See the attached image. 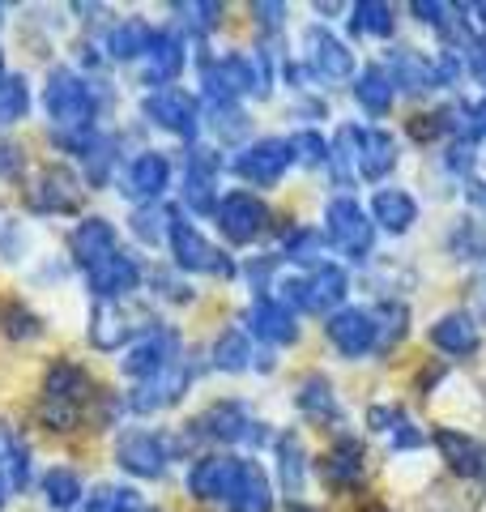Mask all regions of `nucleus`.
Wrapping results in <instances>:
<instances>
[{"instance_id":"21","label":"nucleus","mask_w":486,"mask_h":512,"mask_svg":"<svg viewBox=\"0 0 486 512\" xmlns=\"http://www.w3.org/2000/svg\"><path fill=\"white\" fill-rule=\"evenodd\" d=\"M171 184V163H167V154H158V150H145L137 154L133 163H128L124 171V180H120V192L128 201H158L162 197V188Z\"/></svg>"},{"instance_id":"22","label":"nucleus","mask_w":486,"mask_h":512,"mask_svg":"<svg viewBox=\"0 0 486 512\" xmlns=\"http://www.w3.org/2000/svg\"><path fill=\"white\" fill-rule=\"evenodd\" d=\"M69 252H73V261L90 274V269L99 261H107L111 252H120V235L107 218H81L73 227V235H69Z\"/></svg>"},{"instance_id":"43","label":"nucleus","mask_w":486,"mask_h":512,"mask_svg":"<svg viewBox=\"0 0 486 512\" xmlns=\"http://www.w3.org/2000/svg\"><path fill=\"white\" fill-rule=\"evenodd\" d=\"M448 248H452L457 261H478V256H486V231L478 227V222L461 218L457 227H452V235H448Z\"/></svg>"},{"instance_id":"52","label":"nucleus","mask_w":486,"mask_h":512,"mask_svg":"<svg viewBox=\"0 0 486 512\" xmlns=\"http://www.w3.org/2000/svg\"><path fill=\"white\" fill-rule=\"evenodd\" d=\"M252 13H256V22H261L265 30H278V26H282L286 5H252Z\"/></svg>"},{"instance_id":"39","label":"nucleus","mask_w":486,"mask_h":512,"mask_svg":"<svg viewBox=\"0 0 486 512\" xmlns=\"http://www.w3.org/2000/svg\"><path fill=\"white\" fill-rule=\"evenodd\" d=\"M81 495H86V487H81V478L73 470H64V466H52L43 474V500L52 504L56 512H69Z\"/></svg>"},{"instance_id":"37","label":"nucleus","mask_w":486,"mask_h":512,"mask_svg":"<svg viewBox=\"0 0 486 512\" xmlns=\"http://www.w3.org/2000/svg\"><path fill=\"white\" fill-rule=\"evenodd\" d=\"M350 30L354 35H376V39H388L397 30V18H393V5L384 0H359L350 9Z\"/></svg>"},{"instance_id":"62","label":"nucleus","mask_w":486,"mask_h":512,"mask_svg":"<svg viewBox=\"0 0 486 512\" xmlns=\"http://www.w3.org/2000/svg\"><path fill=\"white\" fill-rule=\"evenodd\" d=\"M141 512H158V508H141Z\"/></svg>"},{"instance_id":"33","label":"nucleus","mask_w":486,"mask_h":512,"mask_svg":"<svg viewBox=\"0 0 486 512\" xmlns=\"http://www.w3.org/2000/svg\"><path fill=\"white\" fill-rule=\"evenodd\" d=\"M393 94H397V86H393V77H388L384 64H367V69L354 77V103L376 120L393 111Z\"/></svg>"},{"instance_id":"18","label":"nucleus","mask_w":486,"mask_h":512,"mask_svg":"<svg viewBox=\"0 0 486 512\" xmlns=\"http://www.w3.org/2000/svg\"><path fill=\"white\" fill-rule=\"evenodd\" d=\"M188 384H192V367L184 359H175L167 372L141 380L133 389V397H128V406H133L137 414H158V410H167V406L180 402V397L188 393Z\"/></svg>"},{"instance_id":"20","label":"nucleus","mask_w":486,"mask_h":512,"mask_svg":"<svg viewBox=\"0 0 486 512\" xmlns=\"http://www.w3.org/2000/svg\"><path fill=\"white\" fill-rule=\"evenodd\" d=\"M248 325L252 333L261 342L269 346H290V342H299V325H295V312L286 308V303L278 295H256L252 299V308H248Z\"/></svg>"},{"instance_id":"51","label":"nucleus","mask_w":486,"mask_h":512,"mask_svg":"<svg viewBox=\"0 0 486 512\" xmlns=\"http://www.w3.org/2000/svg\"><path fill=\"white\" fill-rule=\"evenodd\" d=\"M393 444H397V448H418V444H423V436L414 431V423L397 419V423H393Z\"/></svg>"},{"instance_id":"25","label":"nucleus","mask_w":486,"mask_h":512,"mask_svg":"<svg viewBox=\"0 0 486 512\" xmlns=\"http://www.w3.org/2000/svg\"><path fill=\"white\" fill-rule=\"evenodd\" d=\"M184 69V39L175 30H158V39L150 47V56L141 60V82L154 90H167Z\"/></svg>"},{"instance_id":"31","label":"nucleus","mask_w":486,"mask_h":512,"mask_svg":"<svg viewBox=\"0 0 486 512\" xmlns=\"http://www.w3.org/2000/svg\"><path fill=\"white\" fill-rule=\"evenodd\" d=\"M371 222L393 235H405L418 222V201L405 188H380L376 201H371Z\"/></svg>"},{"instance_id":"4","label":"nucleus","mask_w":486,"mask_h":512,"mask_svg":"<svg viewBox=\"0 0 486 512\" xmlns=\"http://www.w3.org/2000/svg\"><path fill=\"white\" fill-rule=\"evenodd\" d=\"M154 316L137 308V303H128V299H99L90 308V342L99 346V350H120L124 342H133V338H145V333H154Z\"/></svg>"},{"instance_id":"58","label":"nucleus","mask_w":486,"mask_h":512,"mask_svg":"<svg viewBox=\"0 0 486 512\" xmlns=\"http://www.w3.org/2000/svg\"><path fill=\"white\" fill-rule=\"evenodd\" d=\"M478 312L486 316V269H482V278H478Z\"/></svg>"},{"instance_id":"55","label":"nucleus","mask_w":486,"mask_h":512,"mask_svg":"<svg viewBox=\"0 0 486 512\" xmlns=\"http://www.w3.org/2000/svg\"><path fill=\"white\" fill-rule=\"evenodd\" d=\"M474 137H486V99L474 103Z\"/></svg>"},{"instance_id":"3","label":"nucleus","mask_w":486,"mask_h":512,"mask_svg":"<svg viewBox=\"0 0 486 512\" xmlns=\"http://www.w3.org/2000/svg\"><path fill=\"white\" fill-rule=\"evenodd\" d=\"M324 239L346 256V261H367L371 248H376V222L371 214H363V205L354 197H333L324 205Z\"/></svg>"},{"instance_id":"41","label":"nucleus","mask_w":486,"mask_h":512,"mask_svg":"<svg viewBox=\"0 0 486 512\" xmlns=\"http://www.w3.org/2000/svg\"><path fill=\"white\" fill-rule=\"evenodd\" d=\"M171 214H175V210H167V205H158V201L141 205V210L133 214V235L141 239V244H158V239H171Z\"/></svg>"},{"instance_id":"47","label":"nucleus","mask_w":486,"mask_h":512,"mask_svg":"<svg viewBox=\"0 0 486 512\" xmlns=\"http://www.w3.org/2000/svg\"><path fill=\"white\" fill-rule=\"evenodd\" d=\"M286 256H290L295 265H307V269L324 265V261H320V256H324L320 235H316V231H295V235H290V244H286Z\"/></svg>"},{"instance_id":"27","label":"nucleus","mask_w":486,"mask_h":512,"mask_svg":"<svg viewBox=\"0 0 486 512\" xmlns=\"http://www.w3.org/2000/svg\"><path fill=\"white\" fill-rule=\"evenodd\" d=\"M363 466H367L363 444L354 436H337V444L320 461V474H324V483L329 487H354L363 478Z\"/></svg>"},{"instance_id":"44","label":"nucleus","mask_w":486,"mask_h":512,"mask_svg":"<svg viewBox=\"0 0 486 512\" xmlns=\"http://www.w3.org/2000/svg\"><path fill=\"white\" fill-rule=\"evenodd\" d=\"M86 512H141V495L133 487H99L86 500Z\"/></svg>"},{"instance_id":"26","label":"nucleus","mask_w":486,"mask_h":512,"mask_svg":"<svg viewBox=\"0 0 486 512\" xmlns=\"http://www.w3.org/2000/svg\"><path fill=\"white\" fill-rule=\"evenodd\" d=\"M431 440L461 478H478V483H486V444L482 440L465 436V431H448V427H440Z\"/></svg>"},{"instance_id":"32","label":"nucleus","mask_w":486,"mask_h":512,"mask_svg":"<svg viewBox=\"0 0 486 512\" xmlns=\"http://www.w3.org/2000/svg\"><path fill=\"white\" fill-rule=\"evenodd\" d=\"M154 39H158V30L145 18H124L107 30V52H111V60H137L141 64L150 56Z\"/></svg>"},{"instance_id":"15","label":"nucleus","mask_w":486,"mask_h":512,"mask_svg":"<svg viewBox=\"0 0 486 512\" xmlns=\"http://www.w3.org/2000/svg\"><path fill=\"white\" fill-rule=\"evenodd\" d=\"M175 359H180V333L175 329H154V333H145L137 346H128V355L120 359V367H124V376H133L141 384V380H150L158 372H167Z\"/></svg>"},{"instance_id":"35","label":"nucleus","mask_w":486,"mask_h":512,"mask_svg":"<svg viewBox=\"0 0 486 512\" xmlns=\"http://www.w3.org/2000/svg\"><path fill=\"white\" fill-rule=\"evenodd\" d=\"M278 474H282V491L290 495V504H295V495L303 491V478H307V453H303L295 431L278 436Z\"/></svg>"},{"instance_id":"61","label":"nucleus","mask_w":486,"mask_h":512,"mask_svg":"<svg viewBox=\"0 0 486 512\" xmlns=\"http://www.w3.org/2000/svg\"><path fill=\"white\" fill-rule=\"evenodd\" d=\"M0 82H5V52H0Z\"/></svg>"},{"instance_id":"56","label":"nucleus","mask_w":486,"mask_h":512,"mask_svg":"<svg viewBox=\"0 0 486 512\" xmlns=\"http://www.w3.org/2000/svg\"><path fill=\"white\" fill-rule=\"evenodd\" d=\"M9 491H13V483H9V474H5V453H0V508L9 504Z\"/></svg>"},{"instance_id":"46","label":"nucleus","mask_w":486,"mask_h":512,"mask_svg":"<svg viewBox=\"0 0 486 512\" xmlns=\"http://www.w3.org/2000/svg\"><path fill=\"white\" fill-rule=\"evenodd\" d=\"M0 320H5V333H9V338H39V333H43V320L30 312V308H22V303H5Z\"/></svg>"},{"instance_id":"19","label":"nucleus","mask_w":486,"mask_h":512,"mask_svg":"<svg viewBox=\"0 0 486 512\" xmlns=\"http://www.w3.org/2000/svg\"><path fill=\"white\" fill-rule=\"evenodd\" d=\"M137 282H141V261L124 248L111 252L107 261H99L86 274V286L94 299H128V291H137Z\"/></svg>"},{"instance_id":"2","label":"nucleus","mask_w":486,"mask_h":512,"mask_svg":"<svg viewBox=\"0 0 486 512\" xmlns=\"http://www.w3.org/2000/svg\"><path fill=\"white\" fill-rule=\"evenodd\" d=\"M43 107H47V116H52L56 133H90L99 99H94L90 82H81L73 69H52L47 73V86H43Z\"/></svg>"},{"instance_id":"7","label":"nucleus","mask_w":486,"mask_h":512,"mask_svg":"<svg viewBox=\"0 0 486 512\" xmlns=\"http://www.w3.org/2000/svg\"><path fill=\"white\" fill-rule=\"evenodd\" d=\"M141 116L150 120V124H158L162 133L184 137V141H192V137H197V128H201V107H197V99H192L188 90H180V86L150 90V94L141 99Z\"/></svg>"},{"instance_id":"45","label":"nucleus","mask_w":486,"mask_h":512,"mask_svg":"<svg viewBox=\"0 0 486 512\" xmlns=\"http://www.w3.org/2000/svg\"><path fill=\"white\" fill-rule=\"evenodd\" d=\"M290 154H295L299 167H320V163H329V141L316 128H303V133L290 137Z\"/></svg>"},{"instance_id":"11","label":"nucleus","mask_w":486,"mask_h":512,"mask_svg":"<svg viewBox=\"0 0 486 512\" xmlns=\"http://www.w3.org/2000/svg\"><path fill=\"white\" fill-rule=\"evenodd\" d=\"M218 231L231 244H252L269 231V205L252 192H226L218 201Z\"/></svg>"},{"instance_id":"30","label":"nucleus","mask_w":486,"mask_h":512,"mask_svg":"<svg viewBox=\"0 0 486 512\" xmlns=\"http://www.w3.org/2000/svg\"><path fill=\"white\" fill-rule=\"evenodd\" d=\"M431 346L444 350V355H457V359L474 355V350H478V325H474V316H469V312L440 316L431 325Z\"/></svg>"},{"instance_id":"48","label":"nucleus","mask_w":486,"mask_h":512,"mask_svg":"<svg viewBox=\"0 0 486 512\" xmlns=\"http://www.w3.org/2000/svg\"><path fill=\"white\" fill-rule=\"evenodd\" d=\"M175 13H184V22L192 30H214L218 18H222V5H214V0H201V5H175Z\"/></svg>"},{"instance_id":"24","label":"nucleus","mask_w":486,"mask_h":512,"mask_svg":"<svg viewBox=\"0 0 486 512\" xmlns=\"http://www.w3.org/2000/svg\"><path fill=\"white\" fill-rule=\"evenodd\" d=\"M30 205L43 214H73L81 205V184L73 180V171L47 167L35 180V188H30Z\"/></svg>"},{"instance_id":"54","label":"nucleus","mask_w":486,"mask_h":512,"mask_svg":"<svg viewBox=\"0 0 486 512\" xmlns=\"http://www.w3.org/2000/svg\"><path fill=\"white\" fill-rule=\"evenodd\" d=\"M0 171H5V175H18L22 171V150L9 146V141L0 146Z\"/></svg>"},{"instance_id":"23","label":"nucleus","mask_w":486,"mask_h":512,"mask_svg":"<svg viewBox=\"0 0 486 512\" xmlns=\"http://www.w3.org/2000/svg\"><path fill=\"white\" fill-rule=\"evenodd\" d=\"M388 77L405 94H427L440 86V64L414 52V47H388Z\"/></svg>"},{"instance_id":"13","label":"nucleus","mask_w":486,"mask_h":512,"mask_svg":"<svg viewBox=\"0 0 486 512\" xmlns=\"http://www.w3.org/2000/svg\"><path fill=\"white\" fill-rule=\"evenodd\" d=\"M303 56H307V69H312L320 82H346V77L354 73V52L333 35L329 26H307Z\"/></svg>"},{"instance_id":"6","label":"nucleus","mask_w":486,"mask_h":512,"mask_svg":"<svg viewBox=\"0 0 486 512\" xmlns=\"http://www.w3.org/2000/svg\"><path fill=\"white\" fill-rule=\"evenodd\" d=\"M171 256L184 274H214V278L235 274L231 256H226L218 244H209L197 222H188L184 214H171Z\"/></svg>"},{"instance_id":"36","label":"nucleus","mask_w":486,"mask_h":512,"mask_svg":"<svg viewBox=\"0 0 486 512\" xmlns=\"http://www.w3.org/2000/svg\"><path fill=\"white\" fill-rule=\"evenodd\" d=\"M209 359H214V367L218 372H243V367L252 363V342H248V333L243 329H222L218 333V342H214V350H209Z\"/></svg>"},{"instance_id":"40","label":"nucleus","mask_w":486,"mask_h":512,"mask_svg":"<svg viewBox=\"0 0 486 512\" xmlns=\"http://www.w3.org/2000/svg\"><path fill=\"white\" fill-rule=\"evenodd\" d=\"M26 111H30V86L22 73H13L0 82V128L26 120Z\"/></svg>"},{"instance_id":"34","label":"nucleus","mask_w":486,"mask_h":512,"mask_svg":"<svg viewBox=\"0 0 486 512\" xmlns=\"http://www.w3.org/2000/svg\"><path fill=\"white\" fill-rule=\"evenodd\" d=\"M231 512H273V487L256 461H243L235 495H231Z\"/></svg>"},{"instance_id":"8","label":"nucleus","mask_w":486,"mask_h":512,"mask_svg":"<svg viewBox=\"0 0 486 512\" xmlns=\"http://www.w3.org/2000/svg\"><path fill=\"white\" fill-rule=\"evenodd\" d=\"M329 342L337 355L346 359H363V355H376L380 350V320H376V308H342L329 316Z\"/></svg>"},{"instance_id":"57","label":"nucleus","mask_w":486,"mask_h":512,"mask_svg":"<svg viewBox=\"0 0 486 512\" xmlns=\"http://www.w3.org/2000/svg\"><path fill=\"white\" fill-rule=\"evenodd\" d=\"M469 201H474L478 210H486V184H469Z\"/></svg>"},{"instance_id":"12","label":"nucleus","mask_w":486,"mask_h":512,"mask_svg":"<svg viewBox=\"0 0 486 512\" xmlns=\"http://www.w3.org/2000/svg\"><path fill=\"white\" fill-rule=\"evenodd\" d=\"M171 453H175L171 440L158 436V431H124L120 444H116L120 470L137 474V478H162V474H167Z\"/></svg>"},{"instance_id":"42","label":"nucleus","mask_w":486,"mask_h":512,"mask_svg":"<svg viewBox=\"0 0 486 512\" xmlns=\"http://www.w3.org/2000/svg\"><path fill=\"white\" fill-rule=\"evenodd\" d=\"M376 320H380V350H376V355H388V350L405 338V320H410V312H405V303L384 299L376 308Z\"/></svg>"},{"instance_id":"10","label":"nucleus","mask_w":486,"mask_h":512,"mask_svg":"<svg viewBox=\"0 0 486 512\" xmlns=\"http://www.w3.org/2000/svg\"><path fill=\"white\" fill-rule=\"evenodd\" d=\"M295 163V154H290V141L282 137H261L252 141V146H243L235 158H231V171L239 180H248L256 188H273L286 175V167Z\"/></svg>"},{"instance_id":"59","label":"nucleus","mask_w":486,"mask_h":512,"mask_svg":"<svg viewBox=\"0 0 486 512\" xmlns=\"http://www.w3.org/2000/svg\"><path fill=\"white\" fill-rule=\"evenodd\" d=\"M286 512H320V508H312V504H299V500H295V504H290Z\"/></svg>"},{"instance_id":"29","label":"nucleus","mask_w":486,"mask_h":512,"mask_svg":"<svg viewBox=\"0 0 486 512\" xmlns=\"http://www.w3.org/2000/svg\"><path fill=\"white\" fill-rule=\"evenodd\" d=\"M397 167V137L384 128H359V175L363 180H384Z\"/></svg>"},{"instance_id":"16","label":"nucleus","mask_w":486,"mask_h":512,"mask_svg":"<svg viewBox=\"0 0 486 512\" xmlns=\"http://www.w3.org/2000/svg\"><path fill=\"white\" fill-rule=\"evenodd\" d=\"M239 470H243V461L231 457V453H209L201 457L197 466L188 470V491L197 495V500H226L231 504V495H235V483H239Z\"/></svg>"},{"instance_id":"49","label":"nucleus","mask_w":486,"mask_h":512,"mask_svg":"<svg viewBox=\"0 0 486 512\" xmlns=\"http://www.w3.org/2000/svg\"><path fill=\"white\" fill-rule=\"evenodd\" d=\"M214 128H218V137L239 141L243 133H248V116H243L239 107H214Z\"/></svg>"},{"instance_id":"14","label":"nucleus","mask_w":486,"mask_h":512,"mask_svg":"<svg viewBox=\"0 0 486 512\" xmlns=\"http://www.w3.org/2000/svg\"><path fill=\"white\" fill-rule=\"evenodd\" d=\"M197 436L218 440V444H239V440H269L265 423H256L239 402H214L197 423Z\"/></svg>"},{"instance_id":"28","label":"nucleus","mask_w":486,"mask_h":512,"mask_svg":"<svg viewBox=\"0 0 486 512\" xmlns=\"http://www.w3.org/2000/svg\"><path fill=\"white\" fill-rule=\"evenodd\" d=\"M295 406H299L312 423H320V427H329V423L342 419V406H337L333 384H329V376H320V372H312V376H303V380H299Z\"/></svg>"},{"instance_id":"53","label":"nucleus","mask_w":486,"mask_h":512,"mask_svg":"<svg viewBox=\"0 0 486 512\" xmlns=\"http://www.w3.org/2000/svg\"><path fill=\"white\" fill-rule=\"evenodd\" d=\"M469 73L478 77V82H486V39H474V47H469Z\"/></svg>"},{"instance_id":"38","label":"nucleus","mask_w":486,"mask_h":512,"mask_svg":"<svg viewBox=\"0 0 486 512\" xmlns=\"http://www.w3.org/2000/svg\"><path fill=\"white\" fill-rule=\"evenodd\" d=\"M329 171H333V180L337 184H350L354 175H359V128L346 124L342 133L333 137V146H329Z\"/></svg>"},{"instance_id":"50","label":"nucleus","mask_w":486,"mask_h":512,"mask_svg":"<svg viewBox=\"0 0 486 512\" xmlns=\"http://www.w3.org/2000/svg\"><path fill=\"white\" fill-rule=\"evenodd\" d=\"M444 167H448L452 175H469V171H474V141L452 137V141H448V154H444Z\"/></svg>"},{"instance_id":"5","label":"nucleus","mask_w":486,"mask_h":512,"mask_svg":"<svg viewBox=\"0 0 486 512\" xmlns=\"http://www.w3.org/2000/svg\"><path fill=\"white\" fill-rule=\"evenodd\" d=\"M278 299L286 303L290 312L295 308H303V312H329V308H337V303L346 299V291H350V282H346V269L342 265H316V269H307L303 278H282L278 282Z\"/></svg>"},{"instance_id":"17","label":"nucleus","mask_w":486,"mask_h":512,"mask_svg":"<svg viewBox=\"0 0 486 512\" xmlns=\"http://www.w3.org/2000/svg\"><path fill=\"white\" fill-rule=\"evenodd\" d=\"M218 171L222 158L209 146H192L188 150V171H184V201L197 214H218Z\"/></svg>"},{"instance_id":"1","label":"nucleus","mask_w":486,"mask_h":512,"mask_svg":"<svg viewBox=\"0 0 486 512\" xmlns=\"http://www.w3.org/2000/svg\"><path fill=\"white\" fill-rule=\"evenodd\" d=\"M90 402V372L81 363L60 359L52 372L43 376V402H39V419L47 431H73L81 423V410Z\"/></svg>"},{"instance_id":"9","label":"nucleus","mask_w":486,"mask_h":512,"mask_svg":"<svg viewBox=\"0 0 486 512\" xmlns=\"http://www.w3.org/2000/svg\"><path fill=\"white\" fill-rule=\"evenodd\" d=\"M201 82H205V94L214 107H235L239 94H261V77H256V60L248 56H222L214 64L201 69Z\"/></svg>"},{"instance_id":"60","label":"nucleus","mask_w":486,"mask_h":512,"mask_svg":"<svg viewBox=\"0 0 486 512\" xmlns=\"http://www.w3.org/2000/svg\"><path fill=\"white\" fill-rule=\"evenodd\" d=\"M474 13H478V18H482V22H486V5H474Z\"/></svg>"}]
</instances>
